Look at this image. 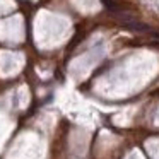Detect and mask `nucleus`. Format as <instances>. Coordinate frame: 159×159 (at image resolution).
Segmentation results:
<instances>
[{
	"label": "nucleus",
	"mask_w": 159,
	"mask_h": 159,
	"mask_svg": "<svg viewBox=\"0 0 159 159\" xmlns=\"http://www.w3.org/2000/svg\"><path fill=\"white\" fill-rule=\"evenodd\" d=\"M111 16H113L125 29L137 31V33H145V34H149V36L152 34V31H154L151 26L145 24V22H142L140 19H137L134 14H128V12H123V11H116V12H111Z\"/></svg>",
	"instance_id": "f257e3e1"
}]
</instances>
